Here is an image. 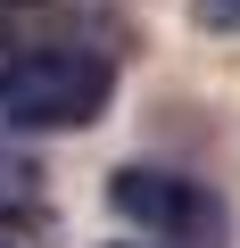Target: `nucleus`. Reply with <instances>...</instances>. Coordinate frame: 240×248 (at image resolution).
<instances>
[{
    "instance_id": "3",
    "label": "nucleus",
    "mask_w": 240,
    "mask_h": 248,
    "mask_svg": "<svg viewBox=\"0 0 240 248\" xmlns=\"http://www.w3.org/2000/svg\"><path fill=\"white\" fill-rule=\"evenodd\" d=\"M191 25H207V33H240V0H191Z\"/></svg>"
},
{
    "instance_id": "4",
    "label": "nucleus",
    "mask_w": 240,
    "mask_h": 248,
    "mask_svg": "<svg viewBox=\"0 0 240 248\" xmlns=\"http://www.w3.org/2000/svg\"><path fill=\"white\" fill-rule=\"evenodd\" d=\"M108 248H141V240H108Z\"/></svg>"
},
{
    "instance_id": "2",
    "label": "nucleus",
    "mask_w": 240,
    "mask_h": 248,
    "mask_svg": "<svg viewBox=\"0 0 240 248\" xmlns=\"http://www.w3.org/2000/svg\"><path fill=\"white\" fill-rule=\"evenodd\" d=\"M108 215L141 232L149 248H232V207L215 182L182 166H116L108 174Z\"/></svg>"
},
{
    "instance_id": "5",
    "label": "nucleus",
    "mask_w": 240,
    "mask_h": 248,
    "mask_svg": "<svg viewBox=\"0 0 240 248\" xmlns=\"http://www.w3.org/2000/svg\"><path fill=\"white\" fill-rule=\"evenodd\" d=\"M0 9H25V0H0Z\"/></svg>"
},
{
    "instance_id": "1",
    "label": "nucleus",
    "mask_w": 240,
    "mask_h": 248,
    "mask_svg": "<svg viewBox=\"0 0 240 248\" xmlns=\"http://www.w3.org/2000/svg\"><path fill=\"white\" fill-rule=\"evenodd\" d=\"M116 108V58L99 42H25L0 58V124L9 133H83Z\"/></svg>"
}]
</instances>
